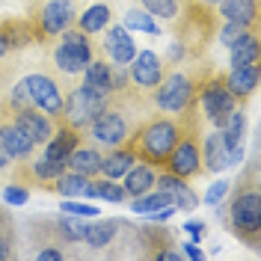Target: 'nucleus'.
I'll list each match as a JSON object with an SVG mask.
<instances>
[{
  "mask_svg": "<svg viewBox=\"0 0 261 261\" xmlns=\"http://www.w3.org/2000/svg\"><path fill=\"white\" fill-rule=\"evenodd\" d=\"M63 110L68 116V125L74 130L83 128V125H92L98 116L104 113V92H98V89L83 83L81 89H74L68 95V101L63 104Z\"/></svg>",
  "mask_w": 261,
  "mask_h": 261,
  "instance_id": "3",
  "label": "nucleus"
},
{
  "mask_svg": "<svg viewBox=\"0 0 261 261\" xmlns=\"http://www.w3.org/2000/svg\"><path fill=\"white\" fill-rule=\"evenodd\" d=\"M130 166H134V151H113L110 158H101V172L98 175L116 181V178H122Z\"/></svg>",
  "mask_w": 261,
  "mask_h": 261,
  "instance_id": "21",
  "label": "nucleus"
},
{
  "mask_svg": "<svg viewBox=\"0 0 261 261\" xmlns=\"http://www.w3.org/2000/svg\"><path fill=\"white\" fill-rule=\"evenodd\" d=\"M178 143V128L169 119H154L148 128H143L140 140H137V151H143L148 163H166L172 154V148Z\"/></svg>",
  "mask_w": 261,
  "mask_h": 261,
  "instance_id": "1",
  "label": "nucleus"
},
{
  "mask_svg": "<svg viewBox=\"0 0 261 261\" xmlns=\"http://www.w3.org/2000/svg\"><path fill=\"white\" fill-rule=\"evenodd\" d=\"M255 60H258V42H255V36L244 33L231 45V65H252Z\"/></svg>",
  "mask_w": 261,
  "mask_h": 261,
  "instance_id": "24",
  "label": "nucleus"
},
{
  "mask_svg": "<svg viewBox=\"0 0 261 261\" xmlns=\"http://www.w3.org/2000/svg\"><path fill=\"white\" fill-rule=\"evenodd\" d=\"M130 77L140 86H154L161 83V60L154 57V50H137L130 60Z\"/></svg>",
  "mask_w": 261,
  "mask_h": 261,
  "instance_id": "10",
  "label": "nucleus"
},
{
  "mask_svg": "<svg viewBox=\"0 0 261 261\" xmlns=\"http://www.w3.org/2000/svg\"><path fill=\"white\" fill-rule=\"evenodd\" d=\"M60 226H63V231L71 238V241H74V238H83V223H77V220L71 223V217H63V220H60Z\"/></svg>",
  "mask_w": 261,
  "mask_h": 261,
  "instance_id": "37",
  "label": "nucleus"
},
{
  "mask_svg": "<svg viewBox=\"0 0 261 261\" xmlns=\"http://www.w3.org/2000/svg\"><path fill=\"white\" fill-rule=\"evenodd\" d=\"M154 187V172L151 166H130L125 172V196H143Z\"/></svg>",
  "mask_w": 261,
  "mask_h": 261,
  "instance_id": "19",
  "label": "nucleus"
},
{
  "mask_svg": "<svg viewBox=\"0 0 261 261\" xmlns=\"http://www.w3.org/2000/svg\"><path fill=\"white\" fill-rule=\"evenodd\" d=\"M65 169H71V172H81V175H98L101 172V154L92 151V148H77V151H71L68 158H65Z\"/></svg>",
  "mask_w": 261,
  "mask_h": 261,
  "instance_id": "17",
  "label": "nucleus"
},
{
  "mask_svg": "<svg viewBox=\"0 0 261 261\" xmlns=\"http://www.w3.org/2000/svg\"><path fill=\"white\" fill-rule=\"evenodd\" d=\"M24 24H9V27H3L0 33H12V39H6V45H24L27 39H30V33L21 30Z\"/></svg>",
  "mask_w": 261,
  "mask_h": 261,
  "instance_id": "36",
  "label": "nucleus"
},
{
  "mask_svg": "<svg viewBox=\"0 0 261 261\" xmlns=\"http://www.w3.org/2000/svg\"><path fill=\"white\" fill-rule=\"evenodd\" d=\"M104 48L113 57V63H119V65H128L130 60H134V54H137V45H134V39H130L128 27H113V30L107 33Z\"/></svg>",
  "mask_w": 261,
  "mask_h": 261,
  "instance_id": "11",
  "label": "nucleus"
},
{
  "mask_svg": "<svg viewBox=\"0 0 261 261\" xmlns=\"http://www.w3.org/2000/svg\"><path fill=\"white\" fill-rule=\"evenodd\" d=\"M184 255H187V258H202V249L193 246V244H187V246H184Z\"/></svg>",
  "mask_w": 261,
  "mask_h": 261,
  "instance_id": "41",
  "label": "nucleus"
},
{
  "mask_svg": "<svg viewBox=\"0 0 261 261\" xmlns=\"http://www.w3.org/2000/svg\"><path fill=\"white\" fill-rule=\"evenodd\" d=\"M54 60H57V65H60L63 71H68V74H77V71H83V68H86V60H83V57L71 48L68 42H63V45L57 48Z\"/></svg>",
  "mask_w": 261,
  "mask_h": 261,
  "instance_id": "27",
  "label": "nucleus"
},
{
  "mask_svg": "<svg viewBox=\"0 0 261 261\" xmlns=\"http://www.w3.org/2000/svg\"><path fill=\"white\" fill-rule=\"evenodd\" d=\"M187 234H190V238H193V241H202V231H205V228L199 226V223H187Z\"/></svg>",
  "mask_w": 261,
  "mask_h": 261,
  "instance_id": "39",
  "label": "nucleus"
},
{
  "mask_svg": "<svg viewBox=\"0 0 261 261\" xmlns=\"http://www.w3.org/2000/svg\"><path fill=\"white\" fill-rule=\"evenodd\" d=\"M6 255H9V246H6V241H3V238H0V258H6Z\"/></svg>",
  "mask_w": 261,
  "mask_h": 261,
  "instance_id": "42",
  "label": "nucleus"
},
{
  "mask_svg": "<svg viewBox=\"0 0 261 261\" xmlns=\"http://www.w3.org/2000/svg\"><path fill=\"white\" fill-rule=\"evenodd\" d=\"M116 234V223L113 220H95L83 226V241L89 246H107Z\"/></svg>",
  "mask_w": 261,
  "mask_h": 261,
  "instance_id": "22",
  "label": "nucleus"
},
{
  "mask_svg": "<svg viewBox=\"0 0 261 261\" xmlns=\"http://www.w3.org/2000/svg\"><path fill=\"white\" fill-rule=\"evenodd\" d=\"M39 258L42 261H60L63 252H60V249H45V252H39Z\"/></svg>",
  "mask_w": 261,
  "mask_h": 261,
  "instance_id": "40",
  "label": "nucleus"
},
{
  "mask_svg": "<svg viewBox=\"0 0 261 261\" xmlns=\"http://www.w3.org/2000/svg\"><path fill=\"white\" fill-rule=\"evenodd\" d=\"M107 21H110V6H107V3H95V6H89L81 15V30L83 33H98V30L107 27Z\"/></svg>",
  "mask_w": 261,
  "mask_h": 261,
  "instance_id": "25",
  "label": "nucleus"
},
{
  "mask_svg": "<svg viewBox=\"0 0 261 261\" xmlns=\"http://www.w3.org/2000/svg\"><path fill=\"white\" fill-rule=\"evenodd\" d=\"M241 158H244V148L241 146H228L220 128H217V134L208 137V143H205V163H208V169L223 172V169H228V166L241 163Z\"/></svg>",
  "mask_w": 261,
  "mask_h": 261,
  "instance_id": "5",
  "label": "nucleus"
},
{
  "mask_svg": "<svg viewBox=\"0 0 261 261\" xmlns=\"http://www.w3.org/2000/svg\"><path fill=\"white\" fill-rule=\"evenodd\" d=\"M202 101H205V110L211 116V122L217 128H223V122L228 119V113L234 110V95L228 92L223 83H211V86L202 92Z\"/></svg>",
  "mask_w": 261,
  "mask_h": 261,
  "instance_id": "8",
  "label": "nucleus"
},
{
  "mask_svg": "<svg viewBox=\"0 0 261 261\" xmlns=\"http://www.w3.org/2000/svg\"><path fill=\"white\" fill-rule=\"evenodd\" d=\"M6 48H9V45H6V42H3V36H0V57L6 54Z\"/></svg>",
  "mask_w": 261,
  "mask_h": 261,
  "instance_id": "43",
  "label": "nucleus"
},
{
  "mask_svg": "<svg viewBox=\"0 0 261 261\" xmlns=\"http://www.w3.org/2000/svg\"><path fill=\"white\" fill-rule=\"evenodd\" d=\"M92 196H98V199H104V202H122L125 199V190L116 184L113 178H101V181H95L92 184Z\"/></svg>",
  "mask_w": 261,
  "mask_h": 261,
  "instance_id": "30",
  "label": "nucleus"
},
{
  "mask_svg": "<svg viewBox=\"0 0 261 261\" xmlns=\"http://www.w3.org/2000/svg\"><path fill=\"white\" fill-rule=\"evenodd\" d=\"M125 27H130V30L151 33V36H158V33H161V27L154 24V15H148L146 9H130L128 15H125Z\"/></svg>",
  "mask_w": 261,
  "mask_h": 261,
  "instance_id": "28",
  "label": "nucleus"
},
{
  "mask_svg": "<svg viewBox=\"0 0 261 261\" xmlns=\"http://www.w3.org/2000/svg\"><path fill=\"white\" fill-rule=\"evenodd\" d=\"M190 98H193L190 81L184 74H169V81H163L161 89H158V107L169 110V113H178L190 104Z\"/></svg>",
  "mask_w": 261,
  "mask_h": 261,
  "instance_id": "6",
  "label": "nucleus"
},
{
  "mask_svg": "<svg viewBox=\"0 0 261 261\" xmlns=\"http://www.w3.org/2000/svg\"><path fill=\"white\" fill-rule=\"evenodd\" d=\"M223 6V15L234 24H244V27H252L255 24V15H258V6L255 0H220Z\"/></svg>",
  "mask_w": 261,
  "mask_h": 261,
  "instance_id": "18",
  "label": "nucleus"
},
{
  "mask_svg": "<svg viewBox=\"0 0 261 261\" xmlns=\"http://www.w3.org/2000/svg\"><path fill=\"white\" fill-rule=\"evenodd\" d=\"M18 128L24 130L33 143H48V140H50V122L42 113L30 110V107L18 113Z\"/></svg>",
  "mask_w": 261,
  "mask_h": 261,
  "instance_id": "16",
  "label": "nucleus"
},
{
  "mask_svg": "<svg viewBox=\"0 0 261 261\" xmlns=\"http://www.w3.org/2000/svg\"><path fill=\"white\" fill-rule=\"evenodd\" d=\"M63 214H74V217H101L98 208L83 205V202H71V199H65V202H63Z\"/></svg>",
  "mask_w": 261,
  "mask_h": 261,
  "instance_id": "34",
  "label": "nucleus"
},
{
  "mask_svg": "<svg viewBox=\"0 0 261 261\" xmlns=\"http://www.w3.org/2000/svg\"><path fill=\"white\" fill-rule=\"evenodd\" d=\"M158 181V178H154ZM161 190L166 196H169V202L175 205V208H184V211H193L196 205H199V199H196L193 193H190V187L187 184H181V178H175V175H163L161 181Z\"/></svg>",
  "mask_w": 261,
  "mask_h": 261,
  "instance_id": "15",
  "label": "nucleus"
},
{
  "mask_svg": "<svg viewBox=\"0 0 261 261\" xmlns=\"http://www.w3.org/2000/svg\"><path fill=\"white\" fill-rule=\"evenodd\" d=\"M92 134H95L98 143H104V146H116V143H122V137H125V119L116 113H101L92 122Z\"/></svg>",
  "mask_w": 261,
  "mask_h": 261,
  "instance_id": "13",
  "label": "nucleus"
},
{
  "mask_svg": "<svg viewBox=\"0 0 261 261\" xmlns=\"http://www.w3.org/2000/svg\"><path fill=\"white\" fill-rule=\"evenodd\" d=\"M27 187H18V184H9L6 190H3V199L9 202V205H27Z\"/></svg>",
  "mask_w": 261,
  "mask_h": 261,
  "instance_id": "35",
  "label": "nucleus"
},
{
  "mask_svg": "<svg viewBox=\"0 0 261 261\" xmlns=\"http://www.w3.org/2000/svg\"><path fill=\"white\" fill-rule=\"evenodd\" d=\"M208 3H220V0H208Z\"/></svg>",
  "mask_w": 261,
  "mask_h": 261,
  "instance_id": "45",
  "label": "nucleus"
},
{
  "mask_svg": "<svg viewBox=\"0 0 261 261\" xmlns=\"http://www.w3.org/2000/svg\"><path fill=\"white\" fill-rule=\"evenodd\" d=\"M65 169V161H50V158H45V161H39L36 166H33V175L39 181H54L60 178Z\"/></svg>",
  "mask_w": 261,
  "mask_h": 261,
  "instance_id": "31",
  "label": "nucleus"
},
{
  "mask_svg": "<svg viewBox=\"0 0 261 261\" xmlns=\"http://www.w3.org/2000/svg\"><path fill=\"white\" fill-rule=\"evenodd\" d=\"M244 33H249V30L244 27V24H234V21H228L226 27L220 30V42H223L226 48H231V45H234V42H238V39H241Z\"/></svg>",
  "mask_w": 261,
  "mask_h": 261,
  "instance_id": "33",
  "label": "nucleus"
},
{
  "mask_svg": "<svg viewBox=\"0 0 261 261\" xmlns=\"http://www.w3.org/2000/svg\"><path fill=\"white\" fill-rule=\"evenodd\" d=\"M143 9L154 18H172L178 12V3L175 0H143Z\"/></svg>",
  "mask_w": 261,
  "mask_h": 261,
  "instance_id": "32",
  "label": "nucleus"
},
{
  "mask_svg": "<svg viewBox=\"0 0 261 261\" xmlns=\"http://www.w3.org/2000/svg\"><path fill=\"white\" fill-rule=\"evenodd\" d=\"M234 228L238 234H249V238H258V228H261V196L255 190L249 193H241L238 202H234Z\"/></svg>",
  "mask_w": 261,
  "mask_h": 261,
  "instance_id": "4",
  "label": "nucleus"
},
{
  "mask_svg": "<svg viewBox=\"0 0 261 261\" xmlns=\"http://www.w3.org/2000/svg\"><path fill=\"white\" fill-rule=\"evenodd\" d=\"M166 163H169V175H175V178L196 175L199 172V146H196V140H178L172 154L166 158Z\"/></svg>",
  "mask_w": 261,
  "mask_h": 261,
  "instance_id": "7",
  "label": "nucleus"
},
{
  "mask_svg": "<svg viewBox=\"0 0 261 261\" xmlns=\"http://www.w3.org/2000/svg\"><path fill=\"white\" fill-rule=\"evenodd\" d=\"M86 86H92V89H98V92H110L113 86H110V65L107 63H86Z\"/></svg>",
  "mask_w": 261,
  "mask_h": 261,
  "instance_id": "26",
  "label": "nucleus"
},
{
  "mask_svg": "<svg viewBox=\"0 0 261 261\" xmlns=\"http://www.w3.org/2000/svg\"><path fill=\"white\" fill-rule=\"evenodd\" d=\"M57 193L71 199V196H92V181L81 175V172H68V175H60L57 178Z\"/></svg>",
  "mask_w": 261,
  "mask_h": 261,
  "instance_id": "20",
  "label": "nucleus"
},
{
  "mask_svg": "<svg viewBox=\"0 0 261 261\" xmlns=\"http://www.w3.org/2000/svg\"><path fill=\"white\" fill-rule=\"evenodd\" d=\"M258 65H234V71L228 74L226 81V89L231 92L234 98H246L255 92V86H258Z\"/></svg>",
  "mask_w": 261,
  "mask_h": 261,
  "instance_id": "12",
  "label": "nucleus"
},
{
  "mask_svg": "<svg viewBox=\"0 0 261 261\" xmlns=\"http://www.w3.org/2000/svg\"><path fill=\"white\" fill-rule=\"evenodd\" d=\"M166 205H172L169 202V196L166 193H151V196H134V211L137 214H154V211H161V208H166Z\"/></svg>",
  "mask_w": 261,
  "mask_h": 261,
  "instance_id": "29",
  "label": "nucleus"
},
{
  "mask_svg": "<svg viewBox=\"0 0 261 261\" xmlns=\"http://www.w3.org/2000/svg\"><path fill=\"white\" fill-rule=\"evenodd\" d=\"M74 24V3L71 0H50L42 9V30L45 33H65Z\"/></svg>",
  "mask_w": 261,
  "mask_h": 261,
  "instance_id": "9",
  "label": "nucleus"
},
{
  "mask_svg": "<svg viewBox=\"0 0 261 261\" xmlns=\"http://www.w3.org/2000/svg\"><path fill=\"white\" fill-rule=\"evenodd\" d=\"M226 190H228V184H226V181H217V184H214L211 190L205 193V202H208V205H217V202H220V199L226 196Z\"/></svg>",
  "mask_w": 261,
  "mask_h": 261,
  "instance_id": "38",
  "label": "nucleus"
},
{
  "mask_svg": "<svg viewBox=\"0 0 261 261\" xmlns=\"http://www.w3.org/2000/svg\"><path fill=\"white\" fill-rule=\"evenodd\" d=\"M12 101L15 104H27V107H39V110H48V113H60L63 110V98L57 83L42 77V74H30L12 89Z\"/></svg>",
  "mask_w": 261,
  "mask_h": 261,
  "instance_id": "2",
  "label": "nucleus"
},
{
  "mask_svg": "<svg viewBox=\"0 0 261 261\" xmlns=\"http://www.w3.org/2000/svg\"><path fill=\"white\" fill-rule=\"evenodd\" d=\"M0 151H3L6 158H27L33 151V140L18 128V125L0 128Z\"/></svg>",
  "mask_w": 261,
  "mask_h": 261,
  "instance_id": "14",
  "label": "nucleus"
},
{
  "mask_svg": "<svg viewBox=\"0 0 261 261\" xmlns=\"http://www.w3.org/2000/svg\"><path fill=\"white\" fill-rule=\"evenodd\" d=\"M3 163H6V154H3V151H0V169H3Z\"/></svg>",
  "mask_w": 261,
  "mask_h": 261,
  "instance_id": "44",
  "label": "nucleus"
},
{
  "mask_svg": "<svg viewBox=\"0 0 261 261\" xmlns=\"http://www.w3.org/2000/svg\"><path fill=\"white\" fill-rule=\"evenodd\" d=\"M74 146H77V134H74V128L60 130V134L50 140V146L45 148V158H50V161H65V158L74 151Z\"/></svg>",
  "mask_w": 261,
  "mask_h": 261,
  "instance_id": "23",
  "label": "nucleus"
}]
</instances>
